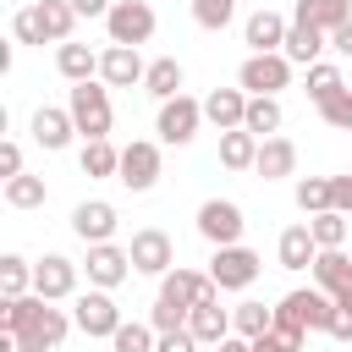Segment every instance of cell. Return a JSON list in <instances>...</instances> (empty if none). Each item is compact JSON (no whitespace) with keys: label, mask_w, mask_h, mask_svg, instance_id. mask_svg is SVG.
I'll use <instances>...</instances> for the list:
<instances>
[{"label":"cell","mask_w":352,"mask_h":352,"mask_svg":"<svg viewBox=\"0 0 352 352\" xmlns=\"http://www.w3.org/2000/svg\"><path fill=\"white\" fill-rule=\"evenodd\" d=\"M66 110H72V121H77V138H82V143H88V138H110V126H116V110H110V82H99V77L72 82Z\"/></svg>","instance_id":"6da1fadb"},{"label":"cell","mask_w":352,"mask_h":352,"mask_svg":"<svg viewBox=\"0 0 352 352\" xmlns=\"http://www.w3.org/2000/svg\"><path fill=\"white\" fill-rule=\"evenodd\" d=\"M330 319H336V297L319 292V286H297L275 302V324H292V330H324L330 336Z\"/></svg>","instance_id":"7a4b0ae2"},{"label":"cell","mask_w":352,"mask_h":352,"mask_svg":"<svg viewBox=\"0 0 352 352\" xmlns=\"http://www.w3.org/2000/svg\"><path fill=\"white\" fill-rule=\"evenodd\" d=\"M72 319H77V330H82L88 341H110V336L121 330L116 292H104V286H88V292H77V297H72Z\"/></svg>","instance_id":"3957f363"},{"label":"cell","mask_w":352,"mask_h":352,"mask_svg":"<svg viewBox=\"0 0 352 352\" xmlns=\"http://www.w3.org/2000/svg\"><path fill=\"white\" fill-rule=\"evenodd\" d=\"M72 330H77V319H72L66 308H55V302L44 297V302L33 308V319H28L22 330H16V352H55V346H60V341H66Z\"/></svg>","instance_id":"277c9868"},{"label":"cell","mask_w":352,"mask_h":352,"mask_svg":"<svg viewBox=\"0 0 352 352\" xmlns=\"http://www.w3.org/2000/svg\"><path fill=\"white\" fill-rule=\"evenodd\" d=\"M198 126H204V99H192V94L160 99V116H154V132H160V143H170V148H187V143L198 138Z\"/></svg>","instance_id":"5b68a950"},{"label":"cell","mask_w":352,"mask_h":352,"mask_svg":"<svg viewBox=\"0 0 352 352\" xmlns=\"http://www.w3.org/2000/svg\"><path fill=\"white\" fill-rule=\"evenodd\" d=\"M154 28H160V16H154L148 0H116L110 16H104V38H110V44H132V50L148 44Z\"/></svg>","instance_id":"8992f818"},{"label":"cell","mask_w":352,"mask_h":352,"mask_svg":"<svg viewBox=\"0 0 352 352\" xmlns=\"http://www.w3.org/2000/svg\"><path fill=\"white\" fill-rule=\"evenodd\" d=\"M258 270H264V258H258L248 242L214 248V258H209V275H214V286H220V292H248V286L258 280Z\"/></svg>","instance_id":"52a82bcc"},{"label":"cell","mask_w":352,"mask_h":352,"mask_svg":"<svg viewBox=\"0 0 352 352\" xmlns=\"http://www.w3.org/2000/svg\"><path fill=\"white\" fill-rule=\"evenodd\" d=\"M242 231H248L242 204H231V198H204L198 204V236L209 248H231V242H242Z\"/></svg>","instance_id":"ba28073f"},{"label":"cell","mask_w":352,"mask_h":352,"mask_svg":"<svg viewBox=\"0 0 352 352\" xmlns=\"http://www.w3.org/2000/svg\"><path fill=\"white\" fill-rule=\"evenodd\" d=\"M286 82H292V60H286L280 50L248 55V60L236 66V88H248V94H280Z\"/></svg>","instance_id":"9c48e42d"},{"label":"cell","mask_w":352,"mask_h":352,"mask_svg":"<svg viewBox=\"0 0 352 352\" xmlns=\"http://www.w3.org/2000/svg\"><path fill=\"white\" fill-rule=\"evenodd\" d=\"M132 270L138 275H165V270H176V242H170V231H160V226H143V231H132Z\"/></svg>","instance_id":"30bf717a"},{"label":"cell","mask_w":352,"mask_h":352,"mask_svg":"<svg viewBox=\"0 0 352 352\" xmlns=\"http://www.w3.org/2000/svg\"><path fill=\"white\" fill-rule=\"evenodd\" d=\"M160 297H170V302H182V308H198V302H214L220 286H214L209 270H187V264H176V270L160 275Z\"/></svg>","instance_id":"8fae6325"},{"label":"cell","mask_w":352,"mask_h":352,"mask_svg":"<svg viewBox=\"0 0 352 352\" xmlns=\"http://www.w3.org/2000/svg\"><path fill=\"white\" fill-rule=\"evenodd\" d=\"M126 192H148L154 182H160V143H148V138H132L126 148H121V176H116Z\"/></svg>","instance_id":"7c38bea8"},{"label":"cell","mask_w":352,"mask_h":352,"mask_svg":"<svg viewBox=\"0 0 352 352\" xmlns=\"http://www.w3.org/2000/svg\"><path fill=\"white\" fill-rule=\"evenodd\" d=\"M82 275H88V286L116 292V286H121L126 275H138V270H132V253H126V248H116V242H94L88 258H82Z\"/></svg>","instance_id":"4fadbf2b"},{"label":"cell","mask_w":352,"mask_h":352,"mask_svg":"<svg viewBox=\"0 0 352 352\" xmlns=\"http://www.w3.org/2000/svg\"><path fill=\"white\" fill-rule=\"evenodd\" d=\"M77 270L82 264H72L66 253H44L33 264V292L50 297V302H66V297H77Z\"/></svg>","instance_id":"5bb4252c"},{"label":"cell","mask_w":352,"mask_h":352,"mask_svg":"<svg viewBox=\"0 0 352 352\" xmlns=\"http://www.w3.org/2000/svg\"><path fill=\"white\" fill-rule=\"evenodd\" d=\"M116 226H121V214H116V204H104V198H82L77 209H72V231H77V242H116Z\"/></svg>","instance_id":"9a60e30c"},{"label":"cell","mask_w":352,"mask_h":352,"mask_svg":"<svg viewBox=\"0 0 352 352\" xmlns=\"http://www.w3.org/2000/svg\"><path fill=\"white\" fill-rule=\"evenodd\" d=\"M143 72H148V60H143L132 44H104V50H99V82H110V88H138Z\"/></svg>","instance_id":"2e32d148"},{"label":"cell","mask_w":352,"mask_h":352,"mask_svg":"<svg viewBox=\"0 0 352 352\" xmlns=\"http://www.w3.org/2000/svg\"><path fill=\"white\" fill-rule=\"evenodd\" d=\"M28 132H33V143H38V148L60 154V148L77 138V121H72V110H66V104H38V110H33V121H28Z\"/></svg>","instance_id":"e0dca14e"},{"label":"cell","mask_w":352,"mask_h":352,"mask_svg":"<svg viewBox=\"0 0 352 352\" xmlns=\"http://www.w3.org/2000/svg\"><path fill=\"white\" fill-rule=\"evenodd\" d=\"M286 16L275 11V6H258L248 22H242V44H248V55H264V50H280L286 44Z\"/></svg>","instance_id":"ac0fdd59"},{"label":"cell","mask_w":352,"mask_h":352,"mask_svg":"<svg viewBox=\"0 0 352 352\" xmlns=\"http://www.w3.org/2000/svg\"><path fill=\"white\" fill-rule=\"evenodd\" d=\"M330 50V33L324 28H314V22H297L292 16V28H286V44H280V55L292 60V66H314L319 55Z\"/></svg>","instance_id":"d6986e66"},{"label":"cell","mask_w":352,"mask_h":352,"mask_svg":"<svg viewBox=\"0 0 352 352\" xmlns=\"http://www.w3.org/2000/svg\"><path fill=\"white\" fill-rule=\"evenodd\" d=\"M242 116H248V88H209V94H204V121H209L214 132L242 126Z\"/></svg>","instance_id":"ffe728a7"},{"label":"cell","mask_w":352,"mask_h":352,"mask_svg":"<svg viewBox=\"0 0 352 352\" xmlns=\"http://www.w3.org/2000/svg\"><path fill=\"white\" fill-rule=\"evenodd\" d=\"M275 258H280V270H314V258H319V242H314V231H308V220H297V226H286L280 231V242H275Z\"/></svg>","instance_id":"44dd1931"},{"label":"cell","mask_w":352,"mask_h":352,"mask_svg":"<svg viewBox=\"0 0 352 352\" xmlns=\"http://www.w3.org/2000/svg\"><path fill=\"white\" fill-rule=\"evenodd\" d=\"M253 176H264V182H280V176H297V143L292 138H264L258 143V165H253Z\"/></svg>","instance_id":"7402d4cb"},{"label":"cell","mask_w":352,"mask_h":352,"mask_svg":"<svg viewBox=\"0 0 352 352\" xmlns=\"http://www.w3.org/2000/svg\"><path fill=\"white\" fill-rule=\"evenodd\" d=\"M187 330L198 336V346H220V341L231 336V308H220V297H214V302H198V308L187 314Z\"/></svg>","instance_id":"603a6c76"},{"label":"cell","mask_w":352,"mask_h":352,"mask_svg":"<svg viewBox=\"0 0 352 352\" xmlns=\"http://www.w3.org/2000/svg\"><path fill=\"white\" fill-rule=\"evenodd\" d=\"M314 286L319 292H341V286H352V253L346 248H319V258H314Z\"/></svg>","instance_id":"cb8c5ba5"},{"label":"cell","mask_w":352,"mask_h":352,"mask_svg":"<svg viewBox=\"0 0 352 352\" xmlns=\"http://www.w3.org/2000/svg\"><path fill=\"white\" fill-rule=\"evenodd\" d=\"M55 72L66 77V82H88V77H99V50H88V44H55Z\"/></svg>","instance_id":"d4e9b609"},{"label":"cell","mask_w":352,"mask_h":352,"mask_svg":"<svg viewBox=\"0 0 352 352\" xmlns=\"http://www.w3.org/2000/svg\"><path fill=\"white\" fill-rule=\"evenodd\" d=\"M258 143H264V138H253L248 126L220 132V165H226V170H253V165H258Z\"/></svg>","instance_id":"484cf974"},{"label":"cell","mask_w":352,"mask_h":352,"mask_svg":"<svg viewBox=\"0 0 352 352\" xmlns=\"http://www.w3.org/2000/svg\"><path fill=\"white\" fill-rule=\"evenodd\" d=\"M280 121H286V110H280L275 94H248V116H242V126H248L253 138H275Z\"/></svg>","instance_id":"4316f807"},{"label":"cell","mask_w":352,"mask_h":352,"mask_svg":"<svg viewBox=\"0 0 352 352\" xmlns=\"http://www.w3.org/2000/svg\"><path fill=\"white\" fill-rule=\"evenodd\" d=\"M182 82H187V72H182L176 55H160V60H148V72H143V88H148L154 99H176Z\"/></svg>","instance_id":"83f0119b"},{"label":"cell","mask_w":352,"mask_h":352,"mask_svg":"<svg viewBox=\"0 0 352 352\" xmlns=\"http://www.w3.org/2000/svg\"><path fill=\"white\" fill-rule=\"evenodd\" d=\"M82 176H94V182L121 176V148H116L110 138H88V143H82Z\"/></svg>","instance_id":"f1b7e54d"},{"label":"cell","mask_w":352,"mask_h":352,"mask_svg":"<svg viewBox=\"0 0 352 352\" xmlns=\"http://www.w3.org/2000/svg\"><path fill=\"white\" fill-rule=\"evenodd\" d=\"M33 11H38V28H44L50 44H66L72 38V28H77V6L72 0H38Z\"/></svg>","instance_id":"f546056e"},{"label":"cell","mask_w":352,"mask_h":352,"mask_svg":"<svg viewBox=\"0 0 352 352\" xmlns=\"http://www.w3.org/2000/svg\"><path fill=\"white\" fill-rule=\"evenodd\" d=\"M292 16H297V22H314V28H324V33H336V28L352 16V6H346V0H297Z\"/></svg>","instance_id":"4dcf8cb0"},{"label":"cell","mask_w":352,"mask_h":352,"mask_svg":"<svg viewBox=\"0 0 352 352\" xmlns=\"http://www.w3.org/2000/svg\"><path fill=\"white\" fill-rule=\"evenodd\" d=\"M33 292V264L22 253H0V297H28Z\"/></svg>","instance_id":"1f68e13d"},{"label":"cell","mask_w":352,"mask_h":352,"mask_svg":"<svg viewBox=\"0 0 352 352\" xmlns=\"http://www.w3.org/2000/svg\"><path fill=\"white\" fill-rule=\"evenodd\" d=\"M231 330L248 336V341H253V336H270V330H275V308H264V302H236V308H231Z\"/></svg>","instance_id":"d6a6232c"},{"label":"cell","mask_w":352,"mask_h":352,"mask_svg":"<svg viewBox=\"0 0 352 352\" xmlns=\"http://www.w3.org/2000/svg\"><path fill=\"white\" fill-rule=\"evenodd\" d=\"M44 198H50V187H44V176H11L6 182V204L11 209H44Z\"/></svg>","instance_id":"836d02e7"},{"label":"cell","mask_w":352,"mask_h":352,"mask_svg":"<svg viewBox=\"0 0 352 352\" xmlns=\"http://www.w3.org/2000/svg\"><path fill=\"white\" fill-rule=\"evenodd\" d=\"M352 214H341V209H324V214H308V231H314V242L319 248H346V226Z\"/></svg>","instance_id":"e575fe53"},{"label":"cell","mask_w":352,"mask_h":352,"mask_svg":"<svg viewBox=\"0 0 352 352\" xmlns=\"http://www.w3.org/2000/svg\"><path fill=\"white\" fill-rule=\"evenodd\" d=\"M154 341H160V330H154L148 319H143V324H138V319H121V330L110 336V352H154Z\"/></svg>","instance_id":"d590c367"},{"label":"cell","mask_w":352,"mask_h":352,"mask_svg":"<svg viewBox=\"0 0 352 352\" xmlns=\"http://www.w3.org/2000/svg\"><path fill=\"white\" fill-rule=\"evenodd\" d=\"M341 88H346V77H341L336 60H314V66H308V99H314V104H324V99L341 94Z\"/></svg>","instance_id":"8d00e7d4"},{"label":"cell","mask_w":352,"mask_h":352,"mask_svg":"<svg viewBox=\"0 0 352 352\" xmlns=\"http://www.w3.org/2000/svg\"><path fill=\"white\" fill-rule=\"evenodd\" d=\"M292 198H297L302 214H324V209H330V176H297Z\"/></svg>","instance_id":"74e56055"},{"label":"cell","mask_w":352,"mask_h":352,"mask_svg":"<svg viewBox=\"0 0 352 352\" xmlns=\"http://www.w3.org/2000/svg\"><path fill=\"white\" fill-rule=\"evenodd\" d=\"M192 22L209 33H226L236 22V0H192Z\"/></svg>","instance_id":"f35d334b"},{"label":"cell","mask_w":352,"mask_h":352,"mask_svg":"<svg viewBox=\"0 0 352 352\" xmlns=\"http://www.w3.org/2000/svg\"><path fill=\"white\" fill-rule=\"evenodd\" d=\"M319 110V121L324 126H336V132H352V88H341V94H330L324 104H314Z\"/></svg>","instance_id":"ab89813d"},{"label":"cell","mask_w":352,"mask_h":352,"mask_svg":"<svg viewBox=\"0 0 352 352\" xmlns=\"http://www.w3.org/2000/svg\"><path fill=\"white\" fill-rule=\"evenodd\" d=\"M187 314H192V308H182V302H170V297H154L148 324H154V330H182V324H187Z\"/></svg>","instance_id":"60d3db41"},{"label":"cell","mask_w":352,"mask_h":352,"mask_svg":"<svg viewBox=\"0 0 352 352\" xmlns=\"http://www.w3.org/2000/svg\"><path fill=\"white\" fill-rule=\"evenodd\" d=\"M11 38H16V44H50L44 28H38V11H33V6H22V11L11 16Z\"/></svg>","instance_id":"b9f144b4"},{"label":"cell","mask_w":352,"mask_h":352,"mask_svg":"<svg viewBox=\"0 0 352 352\" xmlns=\"http://www.w3.org/2000/svg\"><path fill=\"white\" fill-rule=\"evenodd\" d=\"M330 336L336 341H352V286L336 292V319H330Z\"/></svg>","instance_id":"7bdbcfd3"},{"label":"cell","mask_w":352,"mask_h":352,"mask_svg":"<svg viewBox=\"0 0 352 352\" xmlns=\"http://www.w3.org/2000/svg\"><path fill=\"white\" fill-rule=\"evenodd\" d=\"M154 352H198V336H192L187 324H182V330H160Z\"/></svg>","instance_id":"ee69618b"},{"label":"cell","mask_w":352,"mask_h":352,"mask_svg":"<svg viewBox=\"0 0 352 352\" xmlns=\"http://www.w3.org/2000/svg\"><path fill=\"white\" fill-rule=\"evenodd\" d=\"M0 176H6V182H11V176H22V143H16V138H6V143H0Z\"/></svg>","instance_id":"f6af8a7d"},{"label":"cell","mask_w":352,"mask_h":352,"mask_svg":"<svg viewBox=\"0 0 352 352\" xmlns=\"http://www.w3.org/2000/svg\"><path fill=\"white\" fill-rule=\"evenodd\" d=\"M330 209L352 214V170H346V176H330Z\"/></svg>","instance_id":"bcb514c9"},{"label":"cell","mask_w":352,"mask_h":352,"mask_svg":"<svg viewBox=\"0 0 352 352\" xmlns=\"http://www.w3.org/2000/svg\"><path fill=\"white\" fill-rule=\"evenodd\" d=\"M330 50H336L341 60H352V16H346V22L336 28V33H330Z\"/></svg>","instance_id":"7dc6e473"},{"label":"cell","mask_w":352,"mask_h":352,"mask_svg":"<svg viewBox=\"0 0 352 352\" xmlns=\"http://www.w3.org/2000/svg\"><path fill=\"white\" fill-rule=\"evenodd\" d=\"M72 6H77V16H88V22H94V16H99V22H104V16H110V6H116V0H72Z\"/></svg>","instance_id":"c3c4849f"},{"label":"cell","mask_w":352,"mask_h":352,"mask_svg":"<svg viewBox=\"0 0 352 352\" xmlns=\"http://www.w3.org/2000/svg\"><path fill=\"white\" fill-rule=\"evenodd\" d=\"M214 352H253V346H248V336H236V330H231V336H226Z\"/></svg>","instance_id":"681fc988"},{"label":"cell","mask_w":352,"mask_h":352,"mask_svg":"<svg viewBox=\"0 0 352 352\" xmlns=\"http://www.w3.org/2000/svg\"><path fill=\"white\" fill-rule=\"evenodd\" d=\"M258 6H270V0H258Z\"/></svg>","instance_id":"f907efd6"},{"label":"cell","mask_w":352,"mask_h":352,"mask_svg":"<svg viewBox=\"0 0 352 352\" xmlns=\"http://www.w3.org/2000/svg\"><path fill=\"white\" fill-rule=\"evenodd\" d=\"M346 6H352V0H346Z\"/></svg>","instance_id":"816d5d0a"}]
</instances>
